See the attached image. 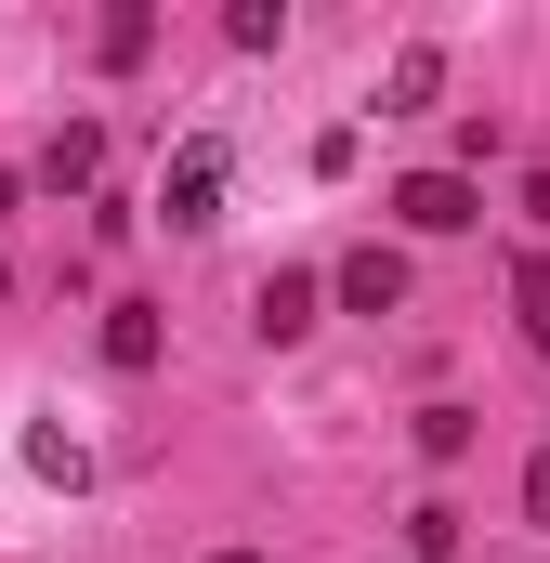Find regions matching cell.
<instances>
[{"label":"cell","mask_w":550,"mask_h":563,"mask_svg":"<svg viewBox=\"0 0 550 563\" xmlns=\"http://www.w3.org/2000/svg\"><path fill=\"white\" fill-rule=\"evenodd\" d=\"M315 314H328V276H263V301H250V328H263V341H301Z\"/></svg>","instance_id":"cell-4"},{"label":"cell","mask_w":550,"mask_h":563,"mask_svg":"<svg viewBox=\"0 0 550 563\" xmlns=\"http://www.w3.org/2000/svg\"><path fill=\"white\" fill-rule=\"evenodd\" d=\"M328 301H341V314H407V250H381V236H367V250H341Z\"/></svg>","instance_id":"cell-3"},{"label":"cell","mask_w":550,"mask_h":563,"mask_svg":"<svg viewBox=\"0 0 550 563\" xmlns=\"http://www.w3.org/2000/svg\"><path fill=\"white\" fill-rule=\"evenodd\" d=\"M407 551H419V563L459 551V511H446V498H419V511H407Z\"/></svg>","instance_id":"cell-13"},{"label":"cell","mask_w":550,"mask_h":563,"mask_svg":"<svg viewBox=\"0 0 550 563\" xmlns=\"http://www.w3.org/2000/svg\"><path fill=\"white\" fill-rule=\"evenodd\" d=\"M26 472H40V485H79L92 445H79V432H26Z\"/></svg>","instance_id":"cell-9"},{"label":"cell","mask_w":550,"mask_h":563,"mask_svg":"<svg viewBox=\"0 0 550 563\" xmlns=\"http://www.w3.org/2000/svg\"><path fill=\"white\" fill-rule=\"evenodd\" d=\"M223 184H237V157H223V132H197V144H170V184H157V223H223Z\"/></svg>","instance_id":"cell-1"},{"label":"cell","mask_w":550,"mask_h":563,"mask_svg":"<svg viewBox=\"0 0 550 563\" xmlns=\"http://www.w3.org/2000/svg\"><path fill=\"white\" fill-rule=\"evenodd\" d=\"M512 328L550 354V250H525V263H512Z\"/></svg>","instance_id":"cell-8"},{"label":"cell","mask_w":550,"mask_h":563,"mask_svg":"<svg viewBox=\"0 0 550 563\" xmlns=\"http://www.w3.org/2000/svg\"><path fill=\"white\" fill-rule=\"evenodd\" d=\"M157 341H170V328H157V301H119V314H106V367H119V380L157 367Z\"/></svg>","instance_id":"cell-7"},{"label":"cell","mask_w":550,"mask_h":563,"mask_svg":"<svg viewBox=\"0 0 550 563\" xmlns=\"http://www.w3.org/2000/svg\"><path fill=\"white\" fill-rule=\"evenodd\" d=\"M92 53H106V66H144V53H157V13H106Z\"/></svg>","instance_id":"cell-10"},{"label":"cell","mask_w":550,"mask_h":563,"mask_svg":"<svg viewBox=\"0 0 550 563\" xmlns=\"http://www.w3.org/2000/svg\"><path fill=\"white\" fill-rule=\"evenodd\" d=\"M13 210H26V184H13V170H0V223H13Z\"/></svg>","instance_id":"cell-15"},{"label":"cell","mask_w":550,"mask_h":563,"mask_svg":"<svg viewBox=\"0 0 550 563\" xmlns=\"http://www.w3.org/2000/svg\"><path fill=\"white\" fill-rule=\"evenodd\" d=\"M210 563H263V551H210Z\"/></svg>","instance_id":"cell-17"},{"label":"cell","mask_w":550,"mask_h":563,"mask_svg":"<svg viewBox=\"0 0 550 563\" xmlns=\"http://www.w3.org/2000/svg\"><path fill=\"white\" fill-rule=\"evenodd\" d=\"M432 92H446V53H432V40H407V53L381 66V119H419Z\"/></svg>","instance_id":"cell-6"},{"label":"cell","mask_w":550,"mask_h":563,"mask_svg":"<svg viewBox=\"0 0 550 563\" xmlns=\"http://www.w3.org/2000/svg\"><path fill=\"white\" fill-rule=\"evenodd\" d=\"M525 525H550V445L525 459Z\"/></svg>","instance_id":"cell-14"},{"label":"cell","mask_w":550,"mask_h":563,"mask_svg":"<svg viewBox=\"0 0 550 563\" xmlns=\"http://www.w3.org/2000/svg\"><path fill=\"white\" fill-rule=\"evenodd\" d=\"M419 459H472V407H419Z\"/></svg>","instance_id":"cell-12"},{"label":"cell","mask_w":550,"mask_h":563,"mask_svg":"<svg viewBox=\"0 0 550 563\" xmlns=\"http://www.w3.org/2000/svg\"><path fill=\"white\" fill-rule=\"evenodd\" d=\"M223 40H237V53H275V40H288V13H275V0H237V13H223Z\"/></svg>","instance_id":"cell-11"},{"label":"cell","mask_w":550,"mask_h":563,"mask_svg":"<svg viewBox=\"0 0 550 563\" xmlns=\"http://www.w3.org/2000/svg\"><path fill=\"white\" fill-rule=\"evenodd\" d=\"M394 223H407V236H472L485 197H472V170H407V184H394Z\"/></svg>","instance_id":"cell-2"},{"label":"cell","mask_w":550,"mask_h":563,"mask_svg":"<svg viewBox=\"0 0 550 563\" xmlns=\"http://www.w3.org/2000/svg\"><path fill=\"white\" fill-rule=\"evenodd\" d=\"M525 210H538V223H550V170H538V184H525Z\"/></svg>","instance_id":"cell-16"},{"label":"cell","mask_w":550,"mask_h":563,"mask_svg":"<svg viewBox=\"0 0 550 563\" xmlns=\"http://www.w3.org/2000/svg\"><path fill=\"white\" fill-rule=\"evenodd\" d=\"M40 184H53V197H79V184H106V132H92V119H66V132L40 144Z\"/></svg>","instance_id":"cell-5"}]
</instances>
